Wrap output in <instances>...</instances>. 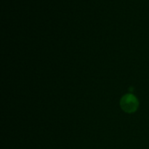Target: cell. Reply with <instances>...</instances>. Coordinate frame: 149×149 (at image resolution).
<instances>
[{
    "instance_id": "6da1fadb",
    "label": "cell",
    "mask_w": 149,
    "mask_h": 149,
    "mask_svg": "<svg viewBox=\"0 0 149 149\" xmlns=\"http://www.w3.org/2000/svg\"><path fill=\"white\" fill-rule=\"evenodd\" d=\"M120 106L122 110L126 113H134L138 110L139 101L134 95L126 94L121 99Z\"/></svg>"
}]
</instances>
